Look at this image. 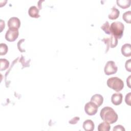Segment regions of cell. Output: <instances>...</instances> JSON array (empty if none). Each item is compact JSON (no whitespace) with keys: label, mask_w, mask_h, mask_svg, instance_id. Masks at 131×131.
I'll list each match as a JSON object with an SVG mask.
<instances>
[{"label":"cell","mask_w":131,"mask_h":131,"mask_svg":"<svg viewBox=\"0 0 131 131\" xmlns=\"http://www.w3.org/2000/svg\"><path fill=\"white\" fill-rule=\"evenodd\" d=\"M100 115L101 119L104 121L113 124L118 120V115L111 107L105 106L102 108L100 111Z\"/></svg>","instance_id":"1"},{"label":"cell","mask_w":131,"mask_h":131,"mask_svg":"<svg viewBox=\"0 0 131 131\" xmlns=\"http://www.w3.org/2000/svg\"><path fill=\"white\" fill-rule=\"evenodd\" d=\"M124 26L121 21H115L111 24L110 30L111 34L116 37L117 39H120L123 34Z\"/></svg>","instance_id":"2"},{"label":"cell","mask_w":131,"mask_h":131,"mask_svg":"<svg viewBox=\"0 0 131 131\" xmlns=\"http://www.w3.org/2000/svg\"><path fill=\"white\" fill-rule=\"evenodd\" d=\"M107 86L116 92L121 91L124 87L123 81L119 78L112 77L108 78L107 80Z\"/></svg>","instance_id":"3"},{"label":"cell","mask_w":131,"mask_h":131,"mask_svg":"<svg viewBox=\"0 0 131 131\" xmlns=\"http://www.w3.org/2000/svg\"><path fill=\"white\" fill-rule=\"evenodd\" d=\"M18 30L16 28H9L5 34V38L8 41H14L18 37Z\"/></svg>","instance_id":"4"},{"label":"cell","mask_w":131,"mask_h":131,"mask_svg":"<svg viewBox=\"0 0 131 131\" xmlns=\"http://www.w3.org/2000/svg\"><path fill=\"white\" fill-rule=\"evenodd\" d=\"M117 70L118 68L116 63L112 60L107 61L105 64L104 67V72L107 75H110L116 73Z\"/></svg>","instance_id":"5"},{"label":"cell","mask_w":131,"mask_h":131,"mask_svg":"<svg viewBox=\"0 0 131 131\" xmlns=\"http://www.w3.org/2000/svg\"><path fill=\"white\" fill-rule=\"evenodd\" d=\"M98 110L97 105L92 101H90L85 104L84 111L89 116L95 115Z\"/></svg>","instance_id":"6"},{"label":"cell","mask_w":131,"mask_h":131,"mask_svg":"<svg viewBox=\"0 0 131 131\" xmlns=\"http://www.w3.org/2000/svg\"><path fill=\"white\" fill-rule=\"evenodd\" d=\"M9 28L18 29L20 26V21L18 18L16 17H12L9 18L7 23Z\"/></svg>","instance_id":"7"},{"label":"cell","mask_w":131,"mask_h":131,"mask_svg":"<svg viewBox=\"0 0 131 131\" xmlns=\"http://www.w3.org/2000/svg\"><path fill=\"white\" fill-rule=\"evenodd\" d=\"M123 95L120 93H114L111 97V101L113 104L118 105L122 103Z\"/></svg>","instance_id":"8"},{"label":"cell","mask_w":131,"mask_h":131,"mask_svg":"<svg viewBox=\"0 0 131 131\" xmlns=\"http://www.w3.org/2000/svg\"><path fill=\"white\" fill-rule=\"evenodd\" d=\"M91 101L95 103L98 107H99L103 103V97L100 94H96L92 96L91 99Z\"/></svg>","instance_id":"9"},{"label":"cell","mask_w":131,"mask_h":131,"mask_svg":"<svg viewBox=\"0 0 131 131\" xmlns=\"http://www.w3.org/2000/svg\"><path fill=\"white\" fill-rule=\"evenodd\" d=\"M83 128L86 131H92L94 129L95 125L91 120H86L83 123Z\"/></svg>","instance_id":"10"},{"label":"cell","mask_w":131,"mask_h":131,"mask_svg":"<svg viewBox=\"0 0 131 131\" xmlns=\"http://www.w3.org/2000/svg\"><path fill=\"white\" fill-rule=\"evenodd\" d=\"M122 54L125 57L131 56V48L129 43H125L121 47Z\"/></svg>","instance_id":"11"},{"label":"cell","mask_w":131,"mask_h":131,"mask_svg":"<svg viewBox=\"0 0 131 131\" xmlns=\"http://www.w3.org/2000/svg\"><path fill=\"white\" fill-rule=\"evenodd\" d=\"M28 14L31 17L38 18L40 16L39 15V9L35 6L30 7L28 10Z\"/></svg>","instance_id":"12"},{"label":"cell","mask_w":131,"mask_h":131,"mask_svg":"<svg viewBox=\"0 0 131 131\" xmlns=\"http://www.w3.org/2000/svg\"><path fill=\"white\" fill-rule=\"evenodd\" d=\"M119 14H120L119 10L118 9H117L116 7H113L111 9V13L108 15V18L112 20L116 19L119 17Z\"/></svg>","instance_id":"13"},{"label":"cell","mask_w":131,"mask_h":131,"mask_svg":"<svg viewBox=\"0 0 131 131\" xmlns=\"http://www.w3.org/2000/svg\"><path fill=\"white\" fill-rule=\"evenodd\" d=\"M117 3L118 6L122 9H126L128 8L130 5V0H117Z\"/></svg>","instance_id":"14"},{"label":"cell","mask_w":131,"mask_h":131,"mask_svg":"<svg viewBox=\"0 0 131 131\" xmlns=\"http://www.w3.org/2000/svg\"><path fill=\"white\" fill-rule=\"evenodd\" d=\"M110 123L106 121L101 123L98 126V130L99 131H108L110 130Z\"/></svg>","instance_id":"15"},{"label":"cell","mask_w":131,"mask_h":131,"mask_svg":"<svg viewBox=\"0 0 131 131\" xmlns=\"http://www.w3.org/2000/svg\"><path fill=\"white\" fill-rule=\"evenodd\" d=\"M1 71H3L7 69L9 65V62L6 59L1 58Z\"/></svg>","instance_id":"16"},{"label":"cell","mask_w":131,"mask_h":131,"mask_svg":"<svg viewBox=\"0 0 131 131\" xmlns=\"http://www.w3.org/2000/svg\"><path fill=\"white\" fill-rule=\"evenodd\" d=\"M131 12L130 11H128L124 12L122 15L123 19L127 23L130 24L131 23Z\"/></svg>","instance_id":"17"},{"label":"cell","mask_w":131,"mask_h":131,"mask_svg":"<svg viewBox=\"0 0 131 131\" xmlns=\"http://www.w3.org/2000/svg\"><path fill=\"white\" fill-rule=\"evenodd\" d=\"M8 47L6 44L4 43H1L0 44V55H5L8 51Z\"/></svg>","instance_id":"18"},{"label":"cell","mask_w":131,"mask_h":131,"mask_svg":"<svg viewBox=\"0 0 131 131\" xmlns=\"http://www.w3.org/2000/svg\"><path fill=\"white\" fill-rule=\"evenodd\" d=\"M117 43H118V39L112 35L111 37L110 38V43H109L110 47L111 48H114L117 45Z\"/></svg>","instance_id":"19"},{"label":"cell","mask_w":131,"mask_h":131,"mask_svg":"<svg viewBox=\"0 0 131 131\" xmlns=\"http://www.w3.org/2000/svg\"><path fill=\"white\" fill-rule=\"evenodd\" d=\"M110 24L109 23L108 21H106L101 27V28L102 30H103L105 33L108 34H110L111 32H110Z\"/></svg>","instance_id":"20"},{"label":"cell","mask_w":131,"mask_h":131,"mask_svg":"<svg viewBox=\"0 0 131 131\" xmlns=\"http://www.w3.org/2000/svg\"><path fill=\"white\" fill-rule=\"evenodd\" d=\"M130 62L131 59H129L127 60L125 62V68L126 70H127L128 72H131V66H130Z\"/></svg>","instance_id":"21"},{"label":"cell","mask_w":131,"mask_h":131,"mask_svg":"<svg viewBox=\"0 0 131 131\" xmlns=\"http://www.w3.org/2000/svg\"><path fill=\"white\" fill-rule=\"evenodd\" d=\"M130 96H131V93H128L125 96V101L126 103L129 105H130Z\"/></svg>","instance_id":"22"},{"label":"cell","mask_w":131,"mask_h":131,"mask_svg":"<svg viewBox=\"0 0 131 131\" xmlns=\"http://www.w3.org/2000/svg\"><path fill=\"white\" fill-rule=\"evenodd\" d=\"M113 130L114 131H116V130H120V131H124L125 130V128H124V127L121 125H117L116 126H115L114 128H113Z\"/></svg>","instance_id":"23"},{"label":"cell","mask_w":131,"mask_h":131,"mask_svg":"<svg viewBox=\"0 0 131 131\" xmlns=\"http://www.w3.org/2000/svg\"><path fill=\"white\" fill-rule=\"evenodd\" d=\"M79 117H75L73 118L71 120L69 121V123H70V124H75V123H77V122L78 121H79Z\"/></svg>","instance_id":"24"},{"label":"cell","mask_w":131,"mask_h":131,"mask_svg":"<svg viewBox=\"0 0 131 131\" xmlns=\"http://www.w3.org/2000/svg\"><path fill=\"white\" fill-rule=\"evenodd\" d=\"M1 31H2V30H3V27H2V26L3 25V27L5 28V23L3 21V20L2 19H1Z\"/></svg>","instance_id":"25"},{"label":"cell","mask_w":131,"mask_h":131,"mask_svg":"<svg viewBox=\"0 0 131 131\" xmlns=\"http://www.w3.org/2000/svg\"><path fill=\"white\" fill-rule=\"evenodd\" d=\"M130 77L131 76H129V77H128L127 79H126V82H127V84H128V86L129 88H130V84H129V81H130Z\"/></svg>","instance_id":"26"}]
</instances>
